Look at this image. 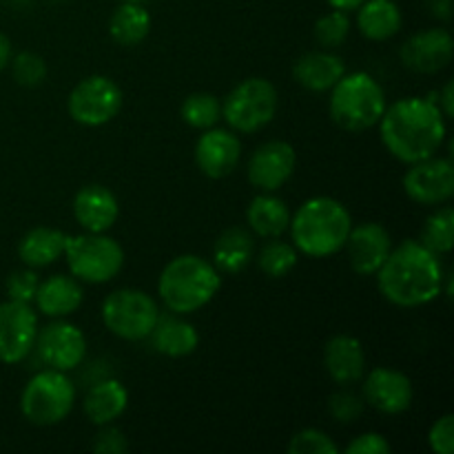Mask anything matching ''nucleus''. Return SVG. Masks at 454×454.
Here are the masks:
<instances>
[{"instance_id": "f257e3e1", "label": "nucleus", "mask_w": 454, "mask_h": 454, "mask_svg": "<svg viewBox=\"0 0 454 454\" xmlns=\"http://www.w3.org/2000/svg\"><path fill=\"white\" fill-rule=\"evenodd\" d=\"M381 145L395 160L415 164L437 155L448 136V120L428 98L408 96L386 106L380 120Z\"/></svg>"}, {"instance_id": "f03ea898", "label": "nucleus", "mask_w": 454, "mask_h": 454, "mask_svg": "<svg viewBox=\"0 0 454 454\" xmlns=\"http://www.w3.org/2000/svg\"><path fill=\"white\" fill-rule=\"evenodd\" d=\"M442 255L430 251L419 239H406L393 247L381 269L377 270V288L386 301L399 309H419L442 295Z\"/></svg>"}, {"instance_id": "7ed1b4c3", "label": "nucleus", "mask_w": 454, "mask_h": 454, "mask_svg": "<svg viewBox=\"0 0 454 454\" xmlns=\"http://www.w3.org/2000/svg\"><path fill=\"white\" fill-rule=\"evenodd\" d=\"M350 229L353 217L348 208L328 195L306 200L295 213H291L288 224L293 247L313 260H324L344 251Z\"/></svg>"}, {"instance_id": "20e7f679", "label": "nucleus", "mask_w": 454, "mask_h": 454, "mask_svg": "<svg viewBox=\"0 0 454 454\" xmlns=\"http://www.w3.org/2000/svg\"><path fill=\"white\" fill-rule=\"evenodd\" d=\"M222 288V273L213 262L186 253L168 262L158 278V295L168 313L191 315L215 300Z\"/></svg>"}, {"instance_id": "39448f33", "label": "nucleus", "mask_w": 454, "mask_h": 454, "mask_svg": "<svg viewBox=\"0 0 454 454\" xmlns=\"http://www.w3.org/2000/svg\"><path fill=\"white\" fill-rule=\"evenodd\" d=\"M386 91L371 74L353 71L341 75L340 82L331 89V111L333 122L348 133H362L377 127L384 115Z\"/></svg>"}, {"instance_id": "423d86ee", "label": "nucleus", "mask_w": 454, "mask_h": 454, "mask_svg": "<svg viewBox=\"0 0 454 454\" xmlns=\"http://www.w3.org/2000/svg\"><path fill=\"white\" fill-rule=\"evenodd\" d=\"M75 406V384L67 372L47 368L31 377L20 393V412L29 424L49 428L71 415Z\"/></svg>"}, {"instance_id": "0eeeda50", "label": "nucleus", "mask_w": 454, "mask_h": 454, "mask_svg": "<svg viewBox=\"0 0 454 454\" xmlns=\"http://www.w3.org/2000/svg\"><path fill=\"white\" fill-rule=\"evenodd\" d=\"M65 260L69 273L82 284H106L124 266V248L106 233L67 235Z\"/></svg>"}, {"instance_id": "6e6552de", "label": "nucleus", "mask_w": 454, "mask_h": 454, "mask_svg": "<svg viewBox=\"0 0 454 454\" xmlns=\"http://www.w3.org/2000/svg\"><path fill=\"white\" fill-rule=\"evenodd\" d=\"M278 89L266 78H247L235 84L222 102V118L231 131L251 133L262 131L273 122L278 114Z\"/></svg>"}, {"instance_id": "1a4fd4ad", "label": "nucleus", "mask_w": 454, "mask_h": 454, "mask_svg": "<svg viewBox=\"0 0 454 454\" xmlns=\"http://www.w3.org/2000/svg\"><path fill=\"white\" fill-rule=\"evenodd\" d=\"M102 324L111 335L124 341L149 340L160 317V306L140 288H118L102 300Z\"/></svg>"}, {"instance_id": "9d476101", "label": "nucleus", "mask_w": 454, "mask_h": 454, "mask_svg": "<svg viewBox=\"0 0 454 454\" xmlns=\"http://www.w3.org/2000/svg\"><path fill=\"white\" fill-rule=\"evenodd\" d=\"M122 89L106 75H89L69 93L67 111L82 127H105L122 109Z\"/></svg>"}, {"instance_id": "9b49d317", "label": "nucleus", "mask_w": 454, "mask_h": 454, "mask_svg": "<svg viewBox=\"0 0 454 454\" xmlns=\"http://www.w3.org/2000/svg\"><path fill=\"white\" fill-rule=\"evenodd\" d=\"M403 191L408 198L421 207H442L454 195V164L450 158H430L408 164L403 176Z\"/></svg>"}, {"instance_id": "f8f14e48", "label": "nucleus", "mask_w": 454, "mask_h": 454, "mask_svg": "<svg viewBox=\"0 0 454 454\" xmlns=\"http://www.w3.org/2000/svg\"><path fill=\"white\" fill-rule=\"evenodd\" d=\"M38 313L25 301L7 300L0 304V364L25 362L38 337Z\"/></svg>"}, {"instance_id": "ddd939ff", "label": "nucleus", "mask_w": 454, "mask_h": 454, "mask_svg": "<svg viewBox=\"0 0 454 454\" xmlns=\"http://www.w3.org/2000/svg\"><path fill=\"white\" fill-rule=\"evenodd\" d=\"M34 350H38L47 368L69 372L75 371L87 357V337L75 324L53 319L44 328H38Z\"/></svg>"}, {"instance_id": "4468645a", "label": "nucleus", "mask_w": 454, "mask_h": 454, "mask_svg": "<svg viewBox=\"0 0 454 454\" xmlns=\"http://www.w3.org/2000/svg\"><path fill=\"white\" fill-rule=\"evenodd\" d=\"M295 167L297 153L291 142L269 140L253 151L247 164V176L257 191L275 193L291 180Z\"/></svg>"}, {"instance_id": "2eb2a0df", "label": "nucleus", "mask_w": 454, "mask_h": 454, "mask_svg": "<svg viewBox=\"0 0 454 454\" xmlns=\"http://www.w3.org/2000/svg\"><path fill=\"white\" fill-rule=\"evenodd\" d=\"M415 388L406 372L377 366L364 375V402L381 415H402L412 406Z\"/></svg>"}, {"instance_id": "dca6fc26", "label": "nucleus", "mask_w": 454, "mask_h": 454, "mask_svg": "<svg viewBox=\"0 0 454 454\" xmlns=\"http://www.w3.org/2000/svg\"><path fill=\"white\" fill-rule=\"evenodd\" d=\"M399 56H402L406 69L415 71V74H439L452 62L454 38L450 31L443 29V27H433V29L411 35L403 43Z\"/></svg>"}, {"instance_id": "f3484780", "label": "nucleus", "mask_w": 454, "mask_h": 454, "mask_svg": "<svg viewBox=\"0 0 454 454\" xmlns=\"http://www.w3.org/2000/svg\"><path fill=\"white\" fill-rule=\"evenodd\" d=\"M344 251L348 253V264L355 273L362 278H375L388 253L393 251V239L388 229L380 222H364L350 229Z\"/></svg>"}, {"instance_id": "a211bd4d", "label": "nucleus", "mask_w": 454, "mask_h": 454, "mask_svg": "<svg viewBox=\"0 0 454 454\" xmlns=\"http://www.w3.org/2000/svg\"><path fill=\"white\" fill-rule=\"evenodd\" d=\"M242 158V140L235 131L207 129L195 142V164L211 180H222L238 168Z\"/></svg>"}, {"instance_id": "6ab92c4d", "label": "nucleus", "mask_w": 454, "mask_h": 454, "mask_svg": "<svg viewBox=\"0 0 454 454\" xmlns=\"http://www.w3.org/2000/svg\"><path fill=\"white\" fill-rule=\"evenodd\" d=\"M74 217L87 233H106L118 222L120 202L106 186H82L74 198Z\"/></svg>"}, {"instance_id": "aec40b11", "label": "nucleus", "mask_w": 454, "mask_h": 454, "mask_svg": "<svg viewBox=\"0 0 454 454\" xmlns=\"http://www.w3.org/2000/svg\"><path fill=\"white\" fill-rule=\"evenodd\" d=\"M324 368L328 377L340 386L357 384L366 375V353L364 344L353 335L331 337L324 346Z\"/></svg>"}, {"instance_id": "412c9836", "label": "nucleus", "mask_w": 454, "mask_h": 454, "mask_svg": "<svg viewBox=\"0 0 454 454\" xmlns=\"http://www.w3.org/2000/svg\"><path fill=\"white\" fill-rule=\"evenodd\" d=\"M346 74V65L333 49H317L300 56L293 65V78L301 89L313 93H326Z\"/></svg>"}, {"instance_id": "4be33fe9", "label": "nucleus", "mask_w": 454, "mask_h": 454, "mask_svg": "<svg viewBox=\"0 0 454 454\" xmlns=\"http://www.w3.org/2000/svg\"><path fill=\"white\" fill-rule=\"evenodd\" d=\"M82 282H78L74 275H51L47 279H40L34 297L38 313L49 319H67L82 306Z\"/></svg>"}, {"instance_id": "5701e85b", "label": "nucleus", "mask_w": 454, "mask_h": 454, "mask_svg": "<svg viewBox=\"0 0 454 454\" xmlns=\"http://www.w3.org/2000/svg\"><path fill=\"white\" fill-rule=\"evenodd\" d=\"M149 340L160 355L171 359L189 357L200 346L198 328L186 322L184 315L176 313L160 315Z\"/></svg>"}, {"instance_id": "b1692460", "label": "nucleus", "mask_w": 454, "mask_h": 454, "mask_svg": "<svg viewBox=\"0 0 454 454\" xmlns=\"http://www.w3.org/2000/svg\"><path fill=\"white\" fill-rule=\"evenodd\" d=\"M129 406V390L118 380H100L84 395V415L93 426L115 424Z\"/></svg>"}, {"instance_id": "393cba45", "label": "nucleus", "mask_w": 454, "mask_h": 454, "mask_svg": "<svg viewBox=\"0 0 454 454\" xmlns=\"http://www.w3.org/2000/svg\"><path fill=\"white\" fill-rule=\"evenodd\" d=\"M247 222L248 231L257 238H282L288 231V224H291V208L275 193L260 191V195H255L248 204Z\"/></svg>"}, {"instance_id": "a878e982", "label": "nucleus", "mask_w": 454, "mask_h": 454, "mask_svg": "<svg viewBox=\"0 0 454 454\" xmlns=\"http://www.w3.org/2000/svg\"><path fill=\"white\" fill-rule=\"evenodd\" d=\"M255 257V235L244 226H231L213 244V266L222 275H238Z\"/></svg>"}, {"instance_id": "bb28decb", "label": "nucleus", "mask_w": 454, "mask_h": 454, "mask_svg": "<svg viewBox=\"0 0 454 454\" xmlns=\"http://www.w3.org/2000/svg\"><path fill=\"white\" fill-rule=\"evenodd\" d=\"M67 235L69 233L51 229V226H35V229L27 231L18 242V257L22 260V264L35 270L56 264L65 255Z\"/></svg>"}, {"instance_id": "cd10ccee", "label": "nucleus", "mask_w": 454, "mask_h": 454, "mask_svg": "<svg viewBox=\"0 0 454 454\" xmlns=\"http://www.w3.org/2000/svg\"><path fill=\"white\" fill-rule=\"evenodd\" d=\"M403 16L395 0H364L357 7L359 34L372 43H384L402 31Z\"/></svg>"}, {"instance_id": "c85d7f7f", "label": "nucleus", "mask_w": 454, "mask_h": 454, "mask_svg": "<svg viewBox=\"0 0 454 454\" xmlns=\"http://www.w3.org/2000/svg\"><path fill=\"white\" fill-rule=\"evenodd\" d=\"M151 31V13L145 3H122L109 20V35L120 47H137Z\"/></svg>"}, {"instance_id": "c756f323", "label": "nucleus", "mask_w": 454, "mask_h": 454, "mask_svg": "<svg viewBox=\"0 0 454 454\" xmlns=\"http://www.w3.org/2000/svg\"><path fill=\"white\" fill-rule=\"evenodd\" d=\"M257 269L270 279H282L291 273L300 262V251L291 242H284L279 238L266 239L260 247V253L255 251Z\"/></svg>"}, {"instance_id": "7c9ffc66", "label": "nucleus", "mask_w": 454, "mask_h": 454, "mask_svg": "<svg viewBox=\"0 0 454 454\" xmlns=\"http://www.w3.org/2000/svg\"><path fill=\"white\" fill-rule=\"evenodd\" d=\"M424 247H428L430 251L437 253V255H448L454 248V211L452 207H442L434 213H430L428 220L424 222V229H421V239Z\"/></svg>"}, {"instance_id": "2f4dec72", "label": "nucleus", "mask_w": 454, "mask_h": 454, "mask_svg": "<svg viewBox=\"0 0 454 454\" xmlns=\"http://www.w3.org/2000/svg\"><path fill=\"white\" fill-rule=\"evenodd\" d=\"M180 115L191 129L207 131V129L215 127L222 120V100L207 91L191 93V96L182 102Z\"/></svg>"}, {"instance_id": "473e14b6", "label": "nucleus", "mask_w": 454, "mask_h": 454, "mask_svg": "<svg viewBox=\"0 0 454 454\" xmlns=\"http://www.w3.org/2000/svg\"><path fill=\"white\" fill-rule=\"evenodd\" d=\"M350 34V16L340 9L324 13L317 22H315V40L322 44L324 49H335L348 40Z\"/></svg>"}, {"instance_id": "72a5a7b5", "label": "nucleus", "mask_w": 454, "mask_h": 454, "mask_svg": "<svg viewBox=\"0 0 454 454\" xmlns=\"http://www.w3.org/2000/svg\"><path fill=\"white\" fill-rule=\"evenodd\" d=\"M9 65H12L13 80L25 89H35L47 80V62L34 51H20L18 56H12Z\"/></svg>"}, {"instance_id": "f704fd0d", "label": "nucleus", "mask_w": 454, "mask_h": 454, "mask_svg": "<svg viewBox=\"0 0 454 454\" xmlns=\"http://www.w3.org/2000/svg\"><path fill=\"white\" fill-rule=\"evenodd\" d=\"M288 454H340V446L319 428H304L291 437Z\"/></svg>"}, {"instance_id": "c9c22d12", "label": "nucleus", "mask_w": 454, "mask_h": 454, "mask_svg": "<svg viewBox=\"0 0 454 454\" xmlns=\"http://www.w3.org/2000/svg\"><path fill=\"white\" fill-rule=\"evenodd\" d=\"M364 408H366V402L353 390H337L328 397V412L340 424H355L364 415Z\"/></svg>"}, {"instance_id": "e433bc0d", "label": "nucleus", "mask_w": 454, "mask_h": 454, "mask_svg": "<svg viewBox=\"0 0 454 454\" xmlns=\"http://www.w3.org/2000/svg\"><path fill=\"white\" fill-rule=\"evenodd\" d=\"M40 286V275L35 273V269H25L20 270H13L12 275L7 278V297L9 300H16V301H25V304H34V297L35 291Z\"/></svg>"}, {"instance_id": "4c0bfd02", "label": "nucleus", "mask_w": 454, "mask_h": 454, "mask_svg": "<svg viewBox=\"0 0 454 454\" xmlns=\"http://www.w3.org/2000/svg\"><path fill=\"white\" fill-rule=\"evenodd\" d=\"M428 446L434 454H452L454 452V415L446 412L439 417L428 430Z\"/></svg>"}, {"instance_id": "58836bf2", "label": "nucleus", "mask_w": 454, "mask_h": 454, "mask_svg": "<svg viewBox=\"0 0 454 454\" xmlns=\"http://www.w3.org/2000/svg\"><path fill=\"white\" fill-rule=\"evenodd\" d=\"M93 452L98 454H124L129 450L127 437L120 428H115L114 424L100 426V433L93 437L91 443Z\"/></svg>"}, {"instance_id": "ea45409f", "label": "nucleus", "mask_w": 454, "mask_h": 454, "mask_svg": "<svg viewBox=\"0 0 454 454\" xmlns=\"http://www.w3.org/2000/svg\"><path fill=\"white\" fill-rule=\"evenodd\" d=\"M393 446L380 433H364L346 446V454H390Z\"/></svg>"}, {"instance_id": "a19ab883", "label": "nucleus", "mask_w": 454, "mask_h": 454, "mask_svg": "<svg viewBox=\"0 0 454 454\" xmlns=\"http://www.w3.org/2000/svg\"><path fill=\"white\" fill-rule=\"evenodd\" d=\"M428 100H433L434 105L442 109V114L446 115V120H450L452 114H454V82H452V80H448L446 87H443L442 91L428 96Z\"/></svg>"}, {"instance_id": "79ce46f5", "label": "nucleus", "mask_w": 454, "mask_h": 454, "mask_svg": "<svg viewBox=\"0 0 454 454\" xmlns=\"http://www.w3.org/2000/svg\"><path fill=\"white\" fill-rule=\"evenodd\" d=\"M426 4H428L430 13H433L434 18H439V20L448 22L452 16V0H426Z\"/></svg>"}, {"instance_id": "37998d69", "label": "nucleus", "mask_w": 454, "mask_h": 454, "mask_svg": "<svg viewBox=\"0 0 454 454\" xmlns=\"http://www.w3.org/2000/svg\"><path fill=\"white\" fill-rule=\"evenodd\" d=\"M12 40L4 34H0V71L7 69L9 62H12Z\"/></svg>"}, {"instance_id": "c03bdc74", "label": "nucleus", "mask_w": 454, "mask_h": 454, "mask_svg": "<svg viewBox=\"0 0 454 454\" xmlns=\"http://www.w3.org/2000/svg\"><path fill=\"white\" fill-rule=\"evenodd\" d=\"M326 3L331 4L333 9H340V12L350 13V12H357V7L364 3V0H326Z\"/></svg>"}, {"instance_id": "a18cd8bd", "label": "nucleus", "mask_w": 454, "mask_h": 454, "mask_svg": "<svg viewBox=\"0 0 454 454\" xmlns=\"http://www.w3.org/2000/svg\"><path fill=\"white\" fill-rule=\"evenodd\" d=\"M122 3H145V0H122Z\"/></svg>"}]
</instances>
